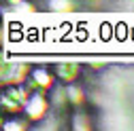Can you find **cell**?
Listing matches in <instances>:
<instances>
[]
</instances>
